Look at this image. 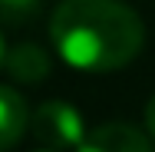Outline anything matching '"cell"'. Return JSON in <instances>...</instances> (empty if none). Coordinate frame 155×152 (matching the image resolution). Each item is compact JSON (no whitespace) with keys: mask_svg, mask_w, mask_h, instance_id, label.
<instances>
[{"mask_svg":"<svg viewBox=\"0 0 155 152\" xmlns=\"http://www.w3.org/2000/svg\"><path fill=\"white\" fill-rule=\"evenodd\" d=\"M50 40L73 69L112 73L139 56L145 27L119 0H60L50 17Z\"/></svg>","mask_w":155,"mask_h":152,"instance_id":"obj_1","label":"cell"},{"mask_svg":"<svg viewBox=\"0 0 155 152\" xmlns=\"http://www.w3.org/2000/svg\"><path fill=\"white\" fill-rule=\"evenodd\" d=\"M30 132H33V139H36L40 149L66 152V149H79L83 146L86 122H83L76 106H69L63 99H50V103H43V106L33 109Z\"/></svg>","mask_w":155,"mask_h":152,"instance_id":"obj_2","label":"cell"},{"mask_svg":"<svg viewBox=\"0 0 155 152\" xmlns=\"http://www.w3.org/2000/svg\"><path fill=\"white\" fill-rule=\"evenodd\" d=\"M76 152H155V149L142 129L129 122H106V126L89 129Z\"/></svg>","mask_w":155,"mask_h":152,"instance_id":"obj_3","label":"cell"},{"mask_svg":"<svg viewBox=\"0 0 155 152\" xmlns=\"http://www.w3.org/2000/svg\"><path fill=\"white\" fill-rule=\"evenodd\" d=\"M3 66H7V73H10L17 83H30V86L33 83H43V79L50 76V69H53L46 50L36 46V43H17L13 50H7Z\"/></svg>","mask_w":155,"mask_h":152,"instance_id":"obj_4","label":"cell"},{"mask_svg":"<svg viewBox=\"0 0 155 152\" xmlns=\"http://www.w3.org/2000/svg\"><path fill=\"white\" fill-rule=\"evenodd\" d=\"M27 129H30V113L23 96L10 86H0V152L13 149Z\"/></svg>","mask_w":155,"mask_h":152,"instance_id":"obj_5","label":"cell"},{"mask_svg":"<svg viewBox=\"0 0 155 152\" xmlns=\"http://www.w3.org/2000/svg\"><path fill=\"white\" fill-rule=\"evenodd\" d=\"M43 10V0H0V23L3 27H23Z\"/></svg>","mask_w":155,"mask_h":152,"instance_id":"obj_6","label":"cell"},{"mask_svg":"<svg viewBox=\"0 0 155 152\" xmlns=\"http://www.w3.org/2000/svg\"><path fill=\"white\" fill-rule=\"evenodd\" d=\"M145 129H149V139L155 142V96L145 103Z\"/></svg>","mask_w":155,"mask_h":152,"instance_id":"obj_7","label":"cell"},{"mask_svg":"<svg viewBox=\"0 0 155 152\" xmlns=\"http://www.w3.org/2000/svg\"><path fill=\"white\" fill-rule=\"evenodd\" d=\"M3 56H7V46H3V33H0V66H3Z\"/></svg>","mask_w":155,"mask_h":152,"instance_id":"obj_8","label":"cell"},{"mask_svg":"<svg viewBox=\"0 0 155 152\" xmlns=\"http://www.w3.org/2000/svg\"><path fill=\"white\" fill-rule=\"evenodd\" d=\"M36 152H50V149H36Z\"/></svg>","mask_w":155,"mask_h":152,"instance_id":"obj_9","label":"cell"}]
</instances>
